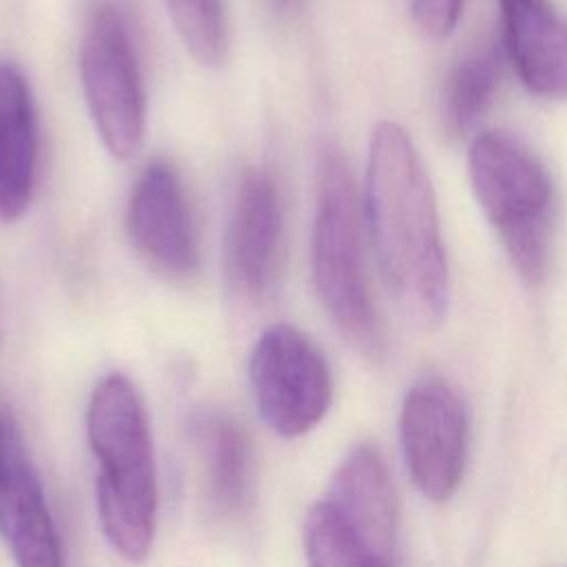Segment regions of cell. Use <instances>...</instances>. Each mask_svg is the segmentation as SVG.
<instances>
[{
    "label": "cell",
    "mask_w": 567,
    "mask_h": 567,
    "mask_svg": "<svg viewBox=\"0 0 567 567\" xmlns=\"http://www.w3.org/2000/svg\"><path fill=\"white\" fill-rule=\"evenodd\" d=\"M363 217L372 252L396 303L421 326H436L450 301V270L436 197L410 133L390 120L368 146Z\"/></svg>",
    "instance_id": "cell-1"
},
{
    "label": "cell",
    "mask_w": 567,
    "mask_h": 567,
    "mask_svg": "<svg viewBox=\"0 0 567 567\" xmlns=\"http://www.w3.org/2000/svg\"><path fill=\"white\" fill-rule=\"evenodd\" d=\"M86 439L97 463L102 534L124 560L142 563L157 527V472L148 412L126 374L111 372L95 383L86 405Z\"/></svg>",
    "instance_id": "cell-2"
},
{
    "label": "cell",
    "mask_w": 567,
    "mask_h": 567,
    "mask_svg": "<svg viewBox=\"0 0 567 567\" xmlns=\"http://www.w3.org/2000/svg\"><path fill=\"white\" fill-rule=\"evenodd\" d=\"M315 184L312 279L317 297L341 334L361 352L377 357L383 337L365 272L357 184L337 146L321 148Z\"/></svg>",
    "instance_id": "cell-3"
},
{
    "label": "cell",
    "mask_w": 567,
    "mask_h": 567,
    "mask_svg": "<svg viewBox=\"0 0 567 567\" xmlns=\"http://www.w3.org/2000/svg\"><path fill=\"white\" fill-rule=\"evenodd\" d=\"M467 173L518 277L529 286L543 284L554 217V186L543 162L518 137L483 131L470 142Z\"/></svg>",
    "instance_id": "cell-4"
},
{
    "label": "cell",
    "mask_w": 567,
    "mask_h": 567,
    "mask_svg": "<svg viewBox=\"0 0 567 567\" xmlns=\"http://www.w3.org/2000/svg\"><path fill=\"white\" fill-rule=\"evenodd\" d=\"M78 64L95 133L109 155L131 159L144 142L146 93L128 24L117 7L104 2L91 11Z\"/></svg>",
    "instance_id": "cell-5"
},
{
    "label": "cell",
    "mask_w": 567,
    "mask_h": 567,
    "mask_svg": "<svg viewBox=\"0 0 567 567\" xmlns=\"http://www.w3.org/2000/svg\"><path fill=\"white\" fill-rule=\"evenodd\" d=\"M248 379L266 425L284 439L310 432L332 403V372L319 346L292 323H272L255 341Z\"/></svg>",
    "instance_id": "cell-6"
},
{
    "label": "cell",
    "mask_w": 567,
    "mask_h": 567,
    "mask_svg": "<svg viewBox=\"0 0 567 567\" xmlns=\"http://www.w3.org/2000/svg\"><path fill=\"white\" fill-rule=\"evenodd\" d=\"M399 430L419 492L430 501H447L463 478L467 456V414L461 396L443 379L416 381L403 399Z\"/></svg>",
    "instance_id": "cell-7"
},
{
    "label": "cell",
    "mask_w": 567,
    "mask_h": 567,
    "mask_svg": "<svg viewBox=\"0 0 567 567\" xmlns=\"http://www.w3.org/2000/svg\"><path fill=\"white\" fill-rule=\"evenodd\" d=\"M0 538L16 567H64L40 474L11 410L0 401Z\"/></svg>",
    "instance_id": "cell-8"
},
{
    "label": "cell",
    "mask_w": 567,
    "mask_h": 567,
    "mask_svg": "<svg viewBox=\"0 0 567 567\" xmlns=\"http://www.w3.org/2000/svg\"><path fill=\"white\" fill-rule=\"evenodd\" d=\"M126 233L137 255L155 270L179 279L197 272V228L171 162L155 159L135 179L126 204Z\"/></svg>",
    "instance_id": "cell-9"
},
{
    "label": "cell",
    "mask_w": 567,
    "mask_h": 567,
    "mask_svg": "<svg viewBox=\"0 0 567 567\" xmlns=\"http://www.w3.org/2000/svg\"><path fill=\"white\" fill-rule=\"evenodd\" d=\"M284 248V206L277 182L266 168L241 173L224 239V270L230 288L244 297L270 290Z\"/></svg>",
    "instance_id": "cell-10"
},
{
    "label": "cell",
    "mask_w": 567,
    "mask_h": 567,
    "mask_svg": "<svg viewBox=\"0 0 567 567\" xmlns=\"http://www.w3.org/2000/svg\"><path fill=\"white\" fill-rule=\"evenodd\" d=\"M503 53L523 86L545 100L567 97V20L549 0H498Z\"/></svg>",
    "instance_id": "cell-11"
},
{
    "label": "cell",
    "mask_w": 567,
    "mask_h": 567,
    "mask_svg": "<svg viewBox=\"0 0 567 567\" xmlns=\"http://www.w3.org/2000/svg\"><path fill=\"white\" fill-rule=\"evenodd\" d=\"M38 111L29 78L0 60V221H18L31 206L38 182Z\"/></svg>",
    "instance_id": "cell-12"
},
{
    "label": "cell",
    "mask_w": 567,
    "mask_h": 567,
    "mask_svg": "<svg viewBox=\"0 0 567 567\" xmlns=\"http://www.w3.org/2000/svg\"><path fill=\"white\" fill-rule=\"evenodd\" d=\"M188 434L215 512L224 516L241 512L252 485V447L241 423L219 410H199L190 416Z\"/></svg>",
    "instance_id": "cell-13"
},
{
    "label": "cell",
    "mask_w": 567,
    "mask_h": 567,
    "mask_svg": "<svg viewBox=\"0 0 567 567\" xmlns=\"http://www.w3.org/2000/svg\"><path fill=\"white\" fill-rule=\"evenodd\" d=\"M323 498L385 556L394 558L396 498L388 467L372 445H357L341 461Z\"/></svg>",
    "instance_id": "cell-14"
},
{
    "label": "cell",
    "mask_w": 567,
    "mask_h": 567,
    "mask_svg": "<svg viewBox=\"0 0 567 567\" xmlns=\"http://www.w3.org/2000/svg\"><path fill=\"white\" fill-rule=\"evenodd\" d=\"M503 51L492 42L470 49L450 71L443 89L445 128L465 137L489 109L501 80Z\"/></svg>",
    "instance_id": "cell-15"
},
{
    "label": "cell",
    "mask_w": 567,
    "mask_h": 567,
    "mask_svg": "<svg viewBox=\"0 0 567 567\" xmlns=\"http://www.w3.org/2000/svg\"><path fill=\"white\" fill-rule=\"evenodd\" d=\"M303 549L308 567H392L394 560L326 498L317 501L306 514Z\"/></svg>",
    "instance_id": "cell-16"
},
{
    "label": "cell",
    "mask_w": 567,
    "mask_h": 567,
    "mask_svg": "<svg viewBox=\"0 0 567 567\" xmlns=\"http://www.w3.org/2000/svg\"><path fill=\"white\" fill-rule=\"evenodd\" d=\"M171 22L188 53L206 66H217L228 53L224 0H166Z\"/></svg>",
    "instance_id": "cell-17"
},
{
    "label": "cell",
    "mask_w": 567,
    "mask_h": 567,
    "mask_svg": "<svg viewBox=\"0 0 567 567\" xmlns=\"http://www.w3.org/2000/svg\"><path fill=\"white\" fill-rule=\"evenodd\" d=\"M463 13V0H412V18L430 38H447Z\"/></svg>",
    "instance_id": "cell-18"
},
{
    "label": "cell",
    "mask_w": 567,
    "mask_h": 567,
    "mask_svg": "<svg viewBox=\"0 0 567 567\" xmlns=\"http://www.w3.org/2000/svg\"><path fill=\"white\" fill-rule=\"evenodd\" d=\"M270 2L279 13H290V11L299 9V4H301V0H270Z\"/></svg>",
    "instance_id": "cell-19"
}]
</instances>
